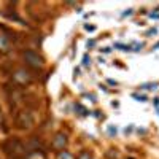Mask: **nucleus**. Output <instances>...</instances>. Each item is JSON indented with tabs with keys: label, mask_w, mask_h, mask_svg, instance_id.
I'll list each match as a JSON object with an SVG mask.
<instances>
[{
	"label": "nucleus",
	"mask_w": 159,
	"mask_h": 159,
	"mask_svg": "<svg viewBox=\"0 0 159 159\" xmlns=\"http://www.w3.org/2000/svg\"><path fill=\"white\" fill-rule=\"evenodd\" d=\"M24 59H25V62H27L29 65H32V67H42L43 65V57L38 54V52H35V51H25L24 52Z\"/></svg>",
	"instance_id": "1"
},
{
	"label": "nucleus",
	"mask_w": 159,
	"mask_h": 159,
	"mask_svg": "<svg viewBox=\"0 0 159 159\" xmlns=\"http://www.w3.org/2000/svg\"><path fill=\"white\" fill-rule=\"evenodd\" d=\"M16 123L19 124V127H29L32 124V116L29 115V111H21L16 118Z\"/></svg>",
	"instance_id": "2"
},
{
	"label": "nucleus",
	"mask_w": 159,
	"mask_h": 159,
	"mask_svg": "<svg viewBox=\"0 0 159 159\" xmlns=\"http://www.w3.org/2000/svg\"><path fill=\"white\" fill-rule=\"evenodd\" d=\"M65 143H67V139H65V135H62V134H57L56 135V139H54V148H64L65 147Z\"/></svg>",
	"instance_id": "3"
},
{
	"label": "nucleus",
	"mask_w": 159,
	"mask_h": 159,
	"mask_svg": "<svg viewBox=\"0 0 159 159\" xmlns=\"http://www.w3.org/2000/svg\"><path fill=\"white\" fill-rule=\"evenodd\" d=\"M57 159H72V154L67 153V151H61L59 156H57Z\"/></svg>",
	"instance_id": "4"
},
{
	"label": "nucleus",
	"mask_w": 159,
	"mask_h": 159,
	"mask_svg": "<svg viewBox=\"0 0 159 159\" xmlns=\"http://www.w3.org/2000/svg\"><path fill=\"white\" fill-rule=\"evenodd\" d=\"M132 97H134L135 100H139V102H147L148 100L145 96H140V94H132Z\"/></svg>",
	"instance_id": "5"
},
{
	"label": "nucleus",
	"mask_w": 159,
	"mask_h": 159,
	"mask_svg": "<svg viewBox=\"0 0 159 159\" xmlns=\"http://www.w3.org/2000/svg\"><path fill=\"white\" fill-rule=\"evenodd\" d=\"M78 159H91V154L88 151H81V153H80V156H78Z\"/></svg>",
	"instance_id": "6"
},
{
	"label": "nucleus",
	"mask_w": 159,
	"mask_h": 159,
	"mask_svg": "<svg viewBox=\"0 0 159 159\" xmlns=\"http://www.w3.org/2000/svg\"><path fill=\"white\" fill-rule=\"evenodd\" d=\"M115 46L119 48V49H123V51H130V46H126V45H121V43H116Z\"/></svg>",
	"instance_id": "7"
},
{
	"label": "nucleus",
	"mask_w": 159,
	"mask_h": 159,
	"mask_svg": "<svg viewBox=\"0 0 159 159\" xmlns=\"http://www.w3.org/2000/svg\"><path fill=\"white\" fill-rule=\"evenodd\" d=\"M76 108L80 110V115H83V116H86V115H88V110H86V108H83L81 105H76Z\"/></svg>",
	"instance_id": "8"
},
{
	"label": "nucleus",
	"mask_w": 159,
	"mask_h": 159,
	"mask_svg": "<svg viewBox=\"0 0 159 159\" xmlns=\"http://www.w3.org/2000/svg\"><path fill=\"white\" fill-rule=\"evenodd\" d=\"M108 134H110L111 137H115V135H116V127L110 126V127H108Z\"/></svg>",
	"instance_id": "9"
},
{
	"label": "nucleus",
	"mask_w": 159,
	"mask_h": 159,
	"mask_svg": "<svg viewBox=\"0 0 159 159\" xmlns=\"http://www.w3.org/2000/svg\"><path fill=\"white\" fill-rule=\"evenodd\" d=\"M143 89H156V84H143Z\"/></svg>",
	"instance_id": "10"
},
{
	"label": "nucleus",
	"mask_w": 159,
	"mask_h": 159,
	"mask_svg": "<svg viewBox=\"0 0 159 159\" xmlns=\"http://www.w3.org/2000/svg\"><path fill=\"white\" fill-rule=\"evenodd\" d=\"M156 32H157V29H151V30H148V32H147V35H148V37H153Z\"/></svg>",
	"instance_id": "11"
},
{
	"label": "nucleus",
	"mask_w": 159,
	"mask_h": 159,
	"mask_svg": "<svg viewBox=\"0 0 159 159\" xmlns=\"http://www.w3.org/2000/svg\"><path fill=\"white\" fill-rule=\"evenodd\" d=\"M83 64H84V65H88V64H89V57H88V56H84V57H83Z\"/></svg>",
	"instance_id": "12"
},
{
	"label": "nucleus",
	"mask_w": 159,
	"mask_h": 159,
	"mask_svg": "<svg viewBox=\"0 0 159 159\" xmlns=\"http://www.w3.org/2000/svg\"><path fill=\"white\" fill-rule=\"evenodd\" d=\"M84 27H86L88 30H94V29H96V27H94V25H89V24H86V25H84Z\"/></svg>",
	"instance_id": "13"
},
{
	"label": "nucleus",
	"mask_w": 159,
	"mask_h": 159,
	"mask_svg": "<svg viewBox=\"0 0 159 159\" xmlns=\"http://www.w3.org/2000/svg\"><path fill=\"white\" fill-rule=\"evenodd\" d=\"M94 45H96L94 40H89V42H88V46H94Z\"/></svg>",
	"instance_id": "14"
},
{
	"label": "nucleus",
	"mask_w": 159,
	"mask_h": 159,
	"mask_svg": "<svg viewBox=\"0 0 159 159\" xmlns=\"http://www.w3.org/2000/svg\"><path fill=\"white\" fill-rule=\"evenodd\" d=\"M130 13H132V10H127V11L123 13V16H127V15H130Z\"/></svg>",
	"instance_id": "15"
},
{
	"label": "nucleus",
	"mask_w": 159,
	"mask_h": 159,
	"mask_svg": "<svg viewBox=\"0 0 159 159\" xmlns=\"http://www.w3.org/2000/svg\"><path fill=\"white\" fill-rule=\"evenodd\" d=\"M150 16H151V18H159V15H157V13H151Z\"/></svg>",
	"instance_id": "16"
},
{
	"label": "nucleus",
	"mask_w": 159,
	"mask_h": 159,
	"mask_svg": "<svg viewBox=\"0 0 159 159\" xmlns=\"http://www.w3.org/2000/svg\"><path fill=\"white\" fill-rule=\"evenodd\" d=\"M0 124H2V113H0Z\"/></svg>",
	"instance_id": "17"
}]
</instances>
